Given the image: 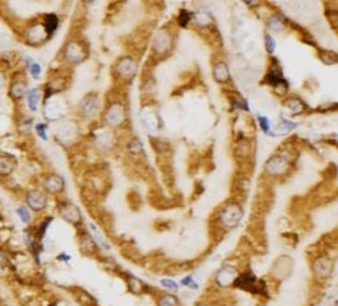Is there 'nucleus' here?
I'll return each instance as SVG.
<instances>
[{
	"mask_svg": "<svg viewBox=\"0 0 338 306\" xmlns=\"http://www.w3.org/2000/svg\"><path fill=\"white\" fill-rule=\"evenodd\" d=\"M235 287L249 291L252 293H259V295H266V284L262 280H258L253 273H245V274L239 275L236 280L233 281Z\"/></svg>",
	"mask_w": 338,
	"mask_h": 306,
	"instance_id": "obj_1",
	"label": "nucleus"
},
{
	"mask_svg": "<svg viewBox=\"0 0 338 306\" xmlns=\"http://www.w3.org/2000/svg\"><path fill=\"white\" fill-rule=\"evenodd\" d=\"M242 217V209L237 203H229L227 204L219 213V221L221 225L227 228V229H232L235 228L240 222Z\"/></svg>",
	"mask_w": 338,
	"mask_h": 306,
	"instance_id": "obj_2",
	"label": "nucleus"
},
{
	"mask_svg": "<svg viewBox=\"0 0 338 306\" xmlns=\"http://www.w3.org/2000/svg\"><path fill=\"white\" fill-rule=\"evenodd\" d=\"M58 212L65 221L74 226H81L83 224V216L77 205L70 201H61L58 203Z\"/></svg>",
	"mask_w": 338,
	"mask_h": 306,
	"instance_id": "obj_3",
	"label": "nucleus"
},
{
	"mask_svg": "<svg viewBox=\"0 0 338 306\" xmlns=\"http://www.w3.org/2000/svg\"><path fill=\"white\" fill-rule=\"evenodd\" d=\"M25 203L26 207L31 212L40 213L48 205V199H47V194L38 189H30L25 194Z\"/></svg>",
	"mask_w": 338,
	"mask_h": 306,
	"instance_id": "obj_4",
	"label": "nucleus"
},
{
	"mask_svg": "<svg viewBox=\"0 0 338 306\" xmlns=\"http://www.w3.org/2000/svg\"><path fill=\"white\" fill-rule=\"evenodd\" d=\"M267 81L268 84L274 87L275 92H278L279 88H282V95H284L288 91V83H286V80L282 76V66H280V64H279V61L276 58H272V64H271L270 71H268L267 75Z\"/></svg>",
	"mask_w": 338,
	"mask_h": 306,
	"instance_id": "obj_5",
	"label": "nucleus"
},
{
	"mask_svg": "<svg viewBox=\"0 0 338 306\" xmlns=\"http://www.w3.org/2000/svg\"><path fill=\"white\" fill-rule=\"evenodd\" d=\"M289 167H290V163H289V159L286 156H284V155H275L266 164V171L271 176L279 177L288 172Z\"/></svg>",
	"mask_w": 338,
	"mask_h": 306,
	"instance_id": "obj_6",
	"label": "nucleus"
},
{
	"mask_svg": "<svg viewBox=\"0 0 338 306\" xmlns=\"http://www.w3.org/2000/svg\"><path fill=\"white\" fill-rule=\"evenodd\" d=\"M43 191L46 194H52V195H60L65 189L64 178L56 173H50L42 179Z\"/></svg>",
	"mask_w": 338,
	"mask_h": 306,
	"instance_id": "obj_7",
	"label": "nucleus"
},
{
	"mask_svg": "<svg viewBox=\"0 0 338 306\" xmlns=\"http://www.w3.org/2000/svg\"><path fill=\"white\" fill-rule=\"evenodd\" d=\"M64 54L68 61L73 62V64H78V62L84 60L87 52H85V48L81 42H70L68 46L65 47Z\"/></svg>",
	"mask_w": 338,
	"mask_h": 306,
	"instance_id": "obj_8",
	"label": "nucleus"
},
{
	"mask_svg": "<svg viewBox=\"0 0 338 306\" xmlns=\"http://www.w3.org/2000/svg\"><path fill=\"white\" fill-rule=\"evenodd\" d=\"M115 71H117L119 77L130 80L132 75L136 73V65L130 57H126V58H122V60L118 61L117 65H115Z\"/></svg>",
	"mask_w": 338,
	"mask_h": 306,
	"instance_id": "obj_9",
	"label": "nucleus"
},
{
	"mask_svg": "<svg viewBox=\"0 0 338 306\" xmlns=\"http://www.w3.org/2000/svg\"><path fill=\"white\" fill-rule=\"evenodd\" d=\"M107 122L111 126H119L125 120V107L119 102H114L107 111Z\"/></svg>",
	"mask_w": 338,
	"mask_h": 306,
	"instance_id": "obj_10",
	"label": "nucleus"
},
{
	"mask_svg": "<svg viewBox=\"0 0 338 306\" xmlns=\"http://www.w3.org/2000/svg\"><path fill=\"white\" fill-rule=\"evenodd\" d=\"M17 168V160L8 154H0V178L9 177Z\"/></svg>",
	"mask_w": 338,
	"mask_h": 306,
	"instance_id": "obj_11",
	"label": "nucleus"
},
{
	"mask_svg": "<svg viewBox=\"0 0 338 306\" xmlns=\"http://www.w3.org/2000/svg\"><path fill=\"white\" fill-rule=\"evenodd\" d=\"M79 247L83 254L87 256H92L97 252V243L93 239V236L87 231H83L79 235Z\"/></svg>",
	"mask_w": 338,
	"mask_h": 306,
	"instance_id": "obj_12",
	"label": "nucleus"
},
{
	"mask_svg": "<svg viewBox=\"0 0 338 306\" xmlns=\"http://www.w3.org/2000/svg\"><path fill=\"white\" fill-rule=\"evenodd\" d=\"M79 109L82 111L83 116H87V118L93 116L100 109L99 100H97V97H93V96H91V97H85L82 101V103H81V107H79Z\"/></svg>",
	"mask_w": 338,
	"mask_h": 306,
	"instance_id": "obj_13",
	"label": "nucleus"
},
{
	"mask_svg": "<svg viewBox=\"0 0 338 306\" xmlns=\"http://www.w3.org/2000/svg\"><path fill=\"white\" fill-rule=\"evenodd\" d=\"M28 42L36 46V44H40V43L44 42V40L48 38V34H47L44 26L35 25V26H32V27L28 30Z\"/></svg>",
	"mask_w": 338,
	"mask_h": 306,
	"instance_id": "obj_14",
	"label": "nucleus"
},
{
	"mask_svg": "<svg viewBox=\"0 0 338 306\" xmlns=\"http://www.w3.org/2000/svg\"><path fill=\"white\" fill-rule=\"evenodd\" d=\"M315 271H316L317 277L325 279L333 271V265H332V262L328 260L327 257H323V258H319L315 262Z\"/></svg>",
	"mask_w": 338,
	"mask_h": 306,
	"instance_id": "obj_15",
	"label": "nucleus"
},
{
	"mask_svg": "<svg viewBox=\"0 0 338 306\" xmlns=\"http://www.w3.org/2000/svg\"><path fill=\"white\" fill-rule=\"evenodd\" d=\"M166 47H170V35L165 30H161L154 40V48L157 52H166Z\"/></svg>",
	"mask_w": 338,
	"mask_h": 306,
	"instance_id": "obj_16",
	"label": "nucleus"
},
{
	"mask_svg": "<svg viewBox=\"0 0 338 306\" xmlns=\"http://www.w3.org/2000/svg\"><path fill=\"white\" fill-rule=\"evenodd\" d=\"M214 77L215 80L219 83H225V81L229 80V71L225 62H218L214 67Z\"/></svg>",
	"mask_w": 338,
	"mask_h": 306,
	"instance_id": "obj_17",
	"label": "nucleus"
},
{
	"mask_svg": "<svg viewBox=\"0 0 338 306\" xmlns=\"http://www.w3.org/2000/svg\"><path fill=\"white\" fill-rule=\"evenodd\" d=\"M26 92V84L24 81H14L12 83L11 88H9V96L14 101H18L24 97Z\"/></svg>",
	"mask_w": 338,
	"mask_h": 306,
	"instance_id": "obj_18",
	"label": "nucleus"
},
{
	"mask_svg": "<svg viewBox=\"0 0 338 306\" xmlns=\"http://www.w3.org/2000/svg\"><path fill=\"white\" fill-rule=\"evenodd\" d=\"M43 26L46 28V31L48 35L54 34V32L56 31L57 26H58V18H57L56 14H47L46 17H44Z\"/></svg>",
	"mask_w": 338,
	"mask_h": 306,
	"instance_id": "obj_19",
	"label": "nucleus"
},
{
	"mask_svg": "<svg viewBox=\"0 0 338 306\" xmlns=\"http://www.w3.org/2000/svg\"><path fill=\"white\" fill-rule=\"evenodd\" d=\"M28 109L31 110V111H36L38 110V105H39V89L34 88L32 91L28 92Z\"/></svg>",
	"mask_w": 338,
	"mask_h": 306,
	"instance_id": "obj_20",
	"label": "nucleus"
},
{
	"mask_svg": "<svg viewBox=\"0 0 338 306\" xmlns=\"http://www.w3.org/2000/svg\"><path fill=\"white\" fill-rule=\"evenodd\" d=\"M16 213H17L18 218H20L21 222H24V224H28V222L31 221V211H30L26 205H20V207L16 209Z\"/></svg>",
	"mask_w": 338,
	"mask_h": 306,
	"instance_id": "obj_21",
	"label": "nucleus"
},
{
	"mask_svg": "<svg viewBox=\"0 0 338 306\" xmlns=\"http://www.w3.org/2000/svg\"><path fill=\"white\" fill-rule=\"evenodd\" d=\"M158 306H179L178 299L172 295H162L158 299Z\"/></svg>",
	"mask_w": 338,
	"mask_h": 306,
	"instance_id": "obj_22",
	"label": "nucleus"
},
{
	"mask_svg": "<svg viewBox=\"0 0 338 306\" xmlns=\"http://www.w3.org/2000/svg\"><path fill=\"white\" fill-rule=\"evenodd\" d=\"M321 61L327 65H332L337 62V56H336L333 52H329V51H323V54H321Z\"/></svg>",
	"mask_w": 338,
	"mask_h": 306,
	"instance_id": "obj_23",
	"label": "nucleus"
},
{
	"mask_svg": "<svg viewBox=\"0 0 338 306\" xmlns=\"http://www.w3.org/2000/svg\"><path fill=\"white\" fill-rule=\"evenodd\" d=\"M286 105L290 107V110H294V113H301V111L303 110V107H305V103H303L301 100H294V99L288 101Z\"/></svg>",
	"mask_w": 338,
	"mask_h": 306,
	"instance_id": "obj_24",
	"label": "nucleus"
},
{
	"mask_svg": "<svg viewBox=\"0 0 338 306\" xmlns=\"http://www.w3.org/2000/svg\"><path fill=\"white\" fill-rule=\"evenodd\" d=\"M189 20H191V13H189L188 11H185V9H183V11H180V13H179V17H178V24L182 27H185V26L188 25Z\"/></svg>",
	"mask_w": 338,
	"mask_h": 306,
	"instance_id": "obj_25",
	"label": "nucleus"
},
{
	"mask_svg": "<svg viewBox=\"0 0 338 306\" xmlns=\"http://www.w3.org/2000/svg\"><path fill=\"white\" fill-rule=\"evenodd\" d=\"M128 152L132 153V154H139L142 152V145L140 144L139 140H132L128 145Z\"/></svg>",
	"mask_w": 338,
	"mask_h": 306,
	"instance_id": "obj_26",
	"label": "nucleus"
},
{
	"mask_svg": "<svg viewBox=\"0 0 338 306\" xmlns=\"http://www.w3.org/2000/svg\"><path fill=\"white\" fill-rule=\"evenodd\" d=\"M161 283H162V285H164L165 288L170 289V291H178L179 288V285L176 284L174 280H170V279H164Z\"/></svg>",
	"mask_w": 338,
	"mask_h": 306,
	"instance_id": "obj_27",
	"label": "nucleus"
},
{
	"mask_svg": "<svg viewBox=\"0 0 338 306\" xmlns=\"http://www.w3.org/2000/svg\"><path fill=\"white\" fill-rule=\"evenodd\" d=\"M182 283L185 285V287H189V288H192V289L198 288V284H197L196 281L193 280L192 277H187V278H184Z\"/></svg>",
	"mask_w": 338,
	"mask_h": 306,
	"instance_id": "obj_28",
	"label": "nucleus"
},
{
	"mask_svg": "<svg viewBox=\"0 0 338 306\" xmlns=\"http://www.w3.org/2000/svg\"><path fill=\"white\" fill-rule=\"evenodd\" d=\"M40 73H42V69H40V66L38 64H31L30 65V74L32 75V76L35 77V79H38V77L40 76Z\"/></svg>",
	"mask_w": 338,
	"mask_h": 306,
	"instance_id": "obj_29",
	"label": "nucleus"
},
{
	"mask_svg": "<svg viewBox=\"0 0 338 306\" xmlns=\"http://www.w3.org/2000/svg\"><path fill=\"white\" fill-rule=\"evenodd\" d=\"M258 120H259V126L260 128L264 130V132H268L270 129V120L264 116H258Z\"/></svg>",
	"mask_w": 338,
	"mask_h": 306,
	"instance_id": "obj_30",
	"label": "nucleus"
},
{
	"mask_svg": "<svg viewBox=\"0 0 338 306\" xmlns=\"http://www.w3.org/2000/svg\"><path fill=\"white\" fill-rule=\"evenodd\" d=\"M264 40H266V48H267L268 52H270V53L274 52V51H275V47H276V44H275V40H274V39L271 38V36L267 34V35H266V39H264Z\"/></svg>",
	"mask_w": 338,
	"mask_h": 306,
	"instance_id": "obj_31",
	"label": "nucleus"
},
{
	"mask_svg": "<svg viewBox=\"0 0 338 306\" xmlns=\"http://www.w3.org/2000/svg\"><path fill=\"white\" fill-rule=\"evenodd\" d=\"M46 128H47L46 124H39V126L36 127V130H38V134H39V136L43 138V140H47Z\"/></svg>",
	"mask_w": 338,
	"mask_h": 306,
	"instance_id": "obj_32",
	"label": "nucleus"
}]
</instances>
